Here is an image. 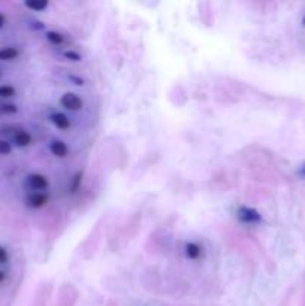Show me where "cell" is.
I'll list each match as a JSON object with an SVG mask.
<instances>
[{
    "label": "cell",
    "mask_w": 305,
    "mask_h": 306,
    "mask_svg": "<svg viewBox=\"0 0 305 306\" xmlns=\"http://www.w3.org/2000/svg\"><path fill=\"white\" fill-rule=\"evenodd\" d=\"M235 217L241 224H245V226H257L263 220L262 214L257 209L250 206H239L235 211Z\"/></svg>",
    "instance_id": "obj_1"
},
{
    "label": "cell",
    "mask_w": 305,
    "mask_h": 306,
    "mask_svg": "<svg viewBox=\"0 0 305 306\" xmlns=\"http://www.w3.org/2000/svg\"><path fill=\"white\" fill-rule=\"evenodd\" d=\"M60 105H62V108H65L66 111L76 112V111H79V109L84 106V102H82V99H81L76 93L68 91V93H65V94L60 97Z\"/></svg>",
    "instance_id": "obj_2"
},
{
    "label": "cell",
    "mask_w": 305,
    "mask_h": 306,
    "mask_svg": "<svg viewBox=\"0 0 305 306\" xmlns=\"http://www.w3.org/2000/svg\"><path fill=\"white\" fill-rule=\"evenodd\" d=\"M27 185L30 190L33 191H39V193H45L50 187V181L47 176L41 175V173H32L27 176Z\"/></svg>",
    "instance_id": "obj_3"
},
{
    "label": "cell",
    "mask_w": 305,
    "mask_h": 306,
    "mask_svg": "<svg viewBox=\"0 0 305 306\" xmlns=\"http://www.w3.org/2000/svg\"><path fill=\"white\" fill-rule=\"evenodd\" d=\"M48 194L47 193H39V191H32L26 197V206L30 209H41L48 203Z\"/></svg>",
    "instance_id": "obj_4"
},
{
    "label": "cell",
    "mask_w": 305,
    "mask_h": 306,
    "mask_svg": "<svg viewBox=\"0 0 305 306\" xmlns=\"http://www.w3.org/2000/svg\"><path fill=\"white\" fill-rule=\"evenodd\" d=\"M48 150L57 158H66L69 155V147L66 145V142L60 141V139H53L48 144Z\"/></svg>",
    "instance_id": "obj_5"
},
{
    "label": "cell",
    "mask_w": 305,
    "mask_h": 306,
    "mask_svg": "<svg viewBox=\"0 0 305 306\" xmlns=\"http://www.w3.org/2000/svg\"><path fill=\"white\" fill-rule=\"evenodd\" d=\"M50 121L53 123V126L59 130H69L71 129V120L66 114L63 112H54L50 115Z\"/></svg>",
    "instance_id": "obj_6"
},
{
    "label": "cell",
    "mask_w": 305,
    "mask_h": 306,
    "mask_svg": "<svg viewBox=\"0 0 305 306\" xmlns=\"http://www.w3.org/2000/svg\"><path fill=\"white\" fill-rule=\"evenodd\" d=\"M201 252H202L201 246L198 243H195V242H187L184 245V257L187 260H192V261L198 260L201 257Z\"/></svg>",
    "instance_id": "obj_7"
},
{
    "label": "cell",
    "mask_w": 305,
    "mask_h": 306,
    "mask_svg": "<svg viewBox=\"0 0 305 306\" xmlns=\"http://www.w3.org/2000/svg\"><path fill=\"white\" fill-rule=\"evenodd\" d=\"M14 144L20 148L29 147L32 144V135L26 130H17V133L14 135Z\"/></svg>",
    "instance_id": "obj_8"
},
{
    "label": "cell",
    "mask_w": 305,
    "mask_h": 306,
    "mask_svg": "<svg viewBox=\"0 0 305 306\" xmlns=\"http://www.w3.org/2000/svg\"><path fill=\"white\" fill-rule=\"evenodd\" d=\"M45 38H47V41H48L50 44L57 45V47L65 44V36H63L60 32H56V30H48V32H45Z\"/></svg>",
    "instance_id": "obj_9"
},
{
    "label": "cell",
    "mask_w": 305,
    "mask_h": 306,
    "mask_svg": "<svg viewBox=\"0 0 305 306\" xmlns=\"http://www.w3.org/2000/svg\"><path fill=\"white\" fill-rule=\"evenodd\" d=\"M18 57V50L14 48V47H5V48H0V60L3 62H9V60H14Z\"/></svg>",
    "instance_id": "obj_10"
},
{
    "label": "cell",
    "mask_w": 305,
    "mask_h": 306,
    "mask_svg": "<svg viewBox=\"0 0 305 306\" xmlns=\"http://www.w3.org/2000/svg\"><path fill=\"white\" fill-rule=\"evenodd\" d=\"M48 5H50L48 0H41V2H30V0H27V2H24V6L27 9H30V11H35V12L45 11L48 8Z\"/></svg>",
    "instance_id": "obj_11"
},
{
    "label": "cell",
    "mask_w": 305,
    "mask_h": 306,
    "mask_svg": "<svg viewBox=\"0 0 305 306\" xmlns=\"http://www.w3.org/2000/svg\"><path fill=\"white\" fill-rule=\"evenodd\" d=\"M81 182H82V172H76L75 176L71 179V185H69V193L71 194H75L76 191L79 190Z\"/></svg>",
    "instance_id": "obj_12"
},
{
    "label": "cell",
    "mask_w": 305,
    "mask_h": 306,
    "mask_svg": "<svg viewBox=\"0 0 305 306\" xmlns=\"http://www.w3.org/2000/svg\"><path fill=\"white\" fill-rule=\"evenodd\" d=\"M63 57H65L66 60H69V62H74V63H78V62L82 60V56H81L79 53L74 51V50H66V51L63 53Z\"/></svg>",
    "instance_id": "obj_13"
},
{
    "label": "cell",
    "mask_w": 305,
    "mask_h": 306,
    "mask_svg": "<svg viewBox=\"0 0 305 306\" xmlns=\"http://www.w3.org/2000/svg\"><path fill=\"white\" fill-rule=\"evenodd\" d=\"M15 96V88L12 85H0V97L8 99Z\"/></svg>",
    "instance_id": "obj_14"
},
{
    "label": "cell",
    "mask_w": 305,
    "mask_h": 306,
    "mask_svg": "<svg viewBox=\"0 0 305 306\" xmlns=\"http://www.w3.org/2000/svg\"><path fill=\"white\" fill-rule=\"evenodd\" d=\"M0 111L3 114H17L18 112V108L15 105H11V103H6V105H2L0 106Z\"/></svg>",
    "instance_id": "obj_15"
},
{
    "label": "cell",
    "mask_w": 305,
    "mask_h": 306,
    "mask_svg": "<svg viewBox=\"0 0 305 306\" xmlns=\"http://www.w3.org/2000/svg\"><path fill=\"white\" fill-rule=\"evenodd\" d=\"M12 151V147H11V144L8 142V141H3V139H0V155H6V154H9Z\"/></svg>",
    "instance_id": "obj_16"
},
{
    "label": "cell",
    "mask_w": 305,
    "mask_h": 306,
    "mask_svg": "<svg viewBox=\"0 0 305 306\" xmlns=\"http://www.w3.org/2000/svg\"><path fill=\"white\" fill-rule=\"evenodd\" d=\"M8 252H6V249L3 248V246H0V264H5V263H8Z\"/></svg>",
    "instance_id": "obj_17"
},
{
    "label": "cell",
    "mask_w": 305,
    "mask_h": 306,
    "mask_svg": "<svg viewBox=\"0 0 305 306\" xmlns=\"http://www.w3.org/2000/svg\"><path fill=\"white\" fill-rule=\"evenodd\" d=\"M69 79L75 84V85H84V79L79 77H69Z\"/></svg>",
    "instance_id": "obj_18"
},
{
    "label": "cell",
    "mask_w": 305,
    "mask_h": 306,
    "mask_svg": "<svg viewBox=\"0 0 305 306\" xmlns=\"http://www.w3.org/2000/svg\"><path fill=\"white\" fill-rule=\"evenodd\" d=\"M32 29H35V30H44L45 26H44L42 23H39V21H35V23L32 24Z\"/></svg>",
    "instance_id": "obj_19"
},
{
    "label": "cell",
    "mask_w": 305,
    "mask_h": 306,
    "mask_svg": "<svg viewBox=\"0 0 305 306\" xmlns=\"http://www.w3.org/2000/svg\"><path fill=\"white\" fill-rule=\"evenodd\" d=\"M298 173H299V175H302V176H305V164L304 166H301V169L298 170Z\"/></svg>",
    "instance_id": "obj_20"
},
{
    "label": "cell",
    "mask_w": 305,
    "mask_h": 306,
    "mask_svg": "<svg viewBox=\"0 0 305 306\" xmlns=\"http://www.w3.org/2000/svg\"><path fill=\"white\" fill-rule=\"evenodd\" d=\"M3 23H5V18H3V15L0 14V29L3 27Z\"/></svg>",
    "instance_id": "obj_21"
},
{
    "label": "cell",
    "mask_w": 305,
    "mask_h": 306,
    "mask_svg": "<svg viewBox=\"0 0 305 306\" xmlns=\"http://www.w3.org/2000/svg\"><path fill=\"white\" fill-rule=\"evenodd\" d=\"M3 281H5V273L0 270V282H3Z\"/></svg>",
    "instance_id": "obj_22"
},
{
    "label": "cell",
    "mask_w": 305,
    "mask_h": 306,
    "mask_svg": "<svg viewBox=\"0 0 305 306\" xmlns=\"http://www.w3.org/2000/svg\"><path fill=\"white\" fill-rule=\"evenodd\" d=\"M302 23H304V26H305V17H304V21H302Z\"/></svg>",
    "instance_id": "obj_23"
}]
</instances>
